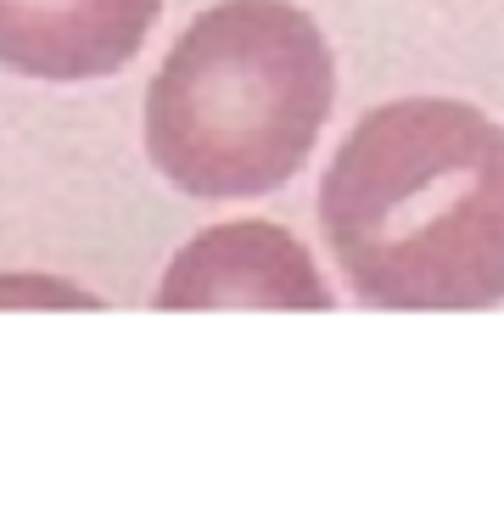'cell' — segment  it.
<instances>
[{
	"label": "cell",
	"instance_id": "obj_1",
	"mask_svg": "<svg viewBox=\"0 0 504 521\" xmlns=\"http://www.w3.org/2000/svg\"><path fill=\"white\" fill-rule=\"evenodd\" d=\"M320 225L370 309H488L504 297V129L465 101H392L320 180Z\"/></svg>",
	"mask_w": 504,
	"mask_h": 521
},
{
	"label": "cell",
	"instance_id": "obj_2",
	"mask_svg": "<svg viewBox=\"0 0 504 521\" xmlns=\"http://www.w3.org/2000/svg\"><path fill=\"white\" fill-rule=\"evenodd\" d=\"M336 96L314 17L286 0H224L168 51L146 90V152L185 197H264L308 163Z\"/></svg>",
	"mask_w": 504,
	"mask_h": 521
},
{
	"label": "cell",
	"instance_id": "obj_3",
	"mask_svg": "<svg viewBox=\"0 0 504 521\" xmlns=\"http://www.w3.org/2000/svg\"><path fill=\"white\" fill-rule=\"evenodd\" d=\"M163 309H331L320 269L280 225H224L196 236L168 269Z\"/></svg>",
	"mask_w": 504,
	"mask_h": 521
},
{
	"label": "cell",
	"instance_id": "obj_4",
	"mask_svg": "<svg viewBox=\"0 0 504 521\" xmlns=\"http://www.w3.org/2000/svg\"><path fill=\"white\" fill-rule=\"evenodd\" d=\"M163 0H0V68L23 79H107L146 45Z\"/></svg>",
	"mask_w": 504,
	"mask_h": 521
}]
</instances>
